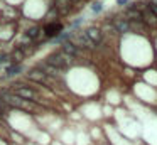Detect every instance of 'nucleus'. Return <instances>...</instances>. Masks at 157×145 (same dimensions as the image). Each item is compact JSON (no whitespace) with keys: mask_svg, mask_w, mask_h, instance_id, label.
Here are the masks:
<instances>
[{"mask_svg":"<svg viewBox=\"0 0 157 145\" xmlns=\"http://www.w3.org/2000/svg\"><path fill=\"white\" fill-rule=\"evenodd\" d=\"M68 63H69V56H66L64 52L52 54V56H49V59H48V64H49V66H52V67H56V69L64 67Z\"/></svg>","mask_w":157,"mask_h":145,"instance_id":"nucleus-1","label":"nucleus"},{"mask_svg":"<svg viewBox=\"0 0 157 145\" xmlns=\"http://www.w3.org/2000/svg\"><path fill=\"white\" fill-rule=\"evenodd\" d=\"M5 101H7L9 105H12V106H17V108H31L32 103L27 100H22V98L15 96V94H7L5 96Z\"/></svg>","mask_w":157,"mask_h":145,"instance_id":"nucleus-2","label":"nucleus"},{"mask_svg":"<svg viewBox=\"0 0 157 145\" xmlns=\"http://www.w3.org/2000/svg\"><path fill=\"white\" fill-rule=\"evenodd\" d=\"M27 76L31 81H36V83H46V81H48V74L42 69H32L27 73Z\"/></svg>","mask_w":157,"mask_h":145,"instance_id":"nucleus-3","label":"nucleus"},{"mask_svg":"<svg viewBox=\"0 0 157 145\" xmlns=\"http://www.w3.org/2000/svg\"><path fill=\"white\" fill-rule=\"evenodd\" d=\"M15 96H19V98H22V100H34V91L31 90V88H25V86H19L17 90H15Z\"/></svg>","mask_w":157,"mask_h":145,"instance_id":"nucleus-4","label":"nucleus"},{"mask_svg":"<svg viewBox=\"0 0 157 145\" xmlns=\"http://www.w3.org/2000/svg\"><path fill=\"white\" fill-rule=\"evenodd\" d=\"M61 30H63V25H61V24H49V25H46L44 34H46L48 37H58Z\"/></svg>","mask_w":157,"mask_h":145,"instance_id":"nucleus-5","label":"nucleus"},{"mask_svg":"<svg viewBox=\"0 0 157 145\" xmlns=\"http://www.w3.org/2000/svg\"><path fill=\"white\" fill-rule=\"evenodd\" d=\"M85 36L88 37V40H90L91 44H98L100 40H101V32H100L98 29H95V27H91V29L86 30Z\"/></svg>","mask_w":157,"mask_h":145,"instance_id":"nucleus-6","label":"nucleus"},{"mask_svg":"<svg viewBox=\"0 0 157 145\" xmlns=\"http://www.w3.org/2000/svg\"><path fill=\"white\" fill-rule=\"evenodd\" d=\"M142 20H144L145 24H149L150 27H155V25H157V17L154 15L152 12H150V9H145V10L142 12Z\"/></svg>","mask_w":157,"mask_h":145,"instance_id":"nucleus-7","label":"nucleus"},{"mask_svg":"<svg viewBox=\"0 0 157 145\" xmlns=\"http://www.w3.org/2000/svg\"><path fill=\"white\" fill-rule=\"evenodd\" d=\"M63 52H64L66 56L73 57V56L78 54V47H76L75 44H71V42H64V44H63Z\"/></svg>","mask_w":157,"mask_h":145,"instance_id":"nucleus-8","label":"nucleus"},{"mask_svg":"<svg viewBox=\"0 0 157 145\" xmlns=\"http://www.w3.org/2000/svg\"><path fill=\"white\" fill-rule=\"evenodd\" d=\"M21 69H22V66H21V64H14V66H10V67H9L7 74H9V76H14V74H19V73H21Z\"/></svg>","mask_w":157,"mask_h":145,"instance_id":"nucleus-9","label":"nucleus"},{"mask_svg":"<svg viewBox=\"0 0 157 145\" xmlns=\"http://www.w3.org/2000/svg\"><path fill=\"white\" fill-rule=\"evenodd\" d=\"M115 27H117V30H120V32H127V30L130 29V24H127V22H115Z\"/></svg>","mask_w":157,"mask_h":145,"instance_id":"nucleus-10","label":"nucleus"},{"mask_svg":"<svg viewBox=\"0 0 157 145\" xmlns=\"http://www.w3.org/2000/svg\"><path fill=\"white\" fill-rule=\"evenodd\" d=\"M69 5H71L69 0H58V7H59V9H63V12H66Z\"/></svg>","mask_w":157,"mask_h":145,"instance_id":"nucleus-11","label":"nucleus"},{"mask_svg":"<svg viewBox=\"0 0 157 145\" xmlns=\"http://www.w3.org/2000/svg\"><path fill=\"white\" fill-rule=\"evenodd\" d=\"M37 34H39V29H37V27H32V29L27 30V37H31V39L37 37Z\"/></svg>","mask_w":157,"mask_h":145,"instance_id":"nucleus-12","label":"nucleus"},{"mask_svg":"<svg viewBox=\"0 0 157 145\" xmlns=\"http://www.w3.org/2000/svg\"><path fill=\"white\" fill-rule=\"evenodd\" d=\"M100 10H101V3L100 2L93 3V12H100Z\"/></svg>","mask_w":157,"mask_h":145,"instance_id":"nucleus-13","label":"nucleus"},{"mask_svg":"<svg viewBox=\"0 0 157 145\" xmlns=\"http://www.w3.org/2000/svg\"><path fill=\"white\" fill-rule=\"evenodd\" d=\"M149 9H150V12H152V13H154V15H155V17H157V5H155V3H152V5H150V7H149Z\"/></svg>","mask_w":157,"mask_h":145,"instance_id":"nucleus-14","label":"nucleus"},{"mask_svg":"<svg viewBox=\"0 0 157 145\" xmlns=\"http://www.w3.org/2000/svg\"><path fill=\"white\" fill-rule=\"evenodd\" d=\"M14 57H15V61H21L22 52H21V51H15V52H14Z\"/></svg>","mask_w":157,"mask_h":145,"instance_id":"nucleus-15","label":"nucleus"},{"mask_svg":"<svg viewBox=\"0 0 157 145\" xmlns=\"http://www.w3.org/2000/svg\"><path fill=\"white\" fill-rule=\"evenodd\" d=\"M69 2H76V0H69Z\"/></svg>","mask_w":157,"mask_h":145,"instance_id":"nucleus-16","label":"nucleus"}]
</instances>
